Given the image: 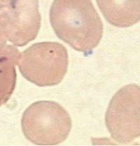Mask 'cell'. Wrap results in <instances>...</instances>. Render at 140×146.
<instances>
[{
	"instance_id": "obj_1",
	"label": "cell",
	"mask_w": 140,
	"mask_h": 146,
	"mask_svg": "<svg viewBox=\"0 0 140 146\" xmlns=\"http://www.w3.org/2000/svg\"><path fill=\"white\" fill-rule=\"evenodd\" d=\"M50 21L60 39L87 55L103 35L102 21L91 0H54Z\"/></svg>"
},
{
	"instance_id": "obj_2",
	"label": "cell",
	"mask_w": 140,
	"mask_h": 146,
	"mask_svg": "<svg viewBox=\"0 0 140 146\" xmlns=\"http://www.w3.org/2000/svg\"><path fill=\"white\" fill-rule=\"evenodd\" d=\"M23 132L28 141L38 145H55L69 136L71 119L59 104L39 101L29 106L23 115Z\"/></svg>"
},
{
	"instance_id": "obj_3",
	"label": "cell",
	"mask_w": 140,
	"mask_h": 146,
	"mask_svg": "<svg viewBox=\"0 0 140 146\" xmlns=\"http://www.w3.org/2000/svg\"><path fill=\"white\" fill-rule=\"evenodd\" d=\"M18 63L21 74L29 82L40 87L53 86L67 71V50L57 42L37 43L20 53Z\"/></svg>"
},
{
	"instance_id": "obj_4",
	"label": "cell",
	"mask_w": 140,
	"mask_h": 146,
	"mask_svg": "<svg viewBox=\"0 0 140 146\" xmlns=\"http://www.w3.org/2000/svg\"><path fill=\"white\" fill-rule=\"evenodd\" d=\"M40 26L39 0H0V50L27 45Z\"/></svg>"
},
{
	"instance_id": "obj_5",
	"label": "cell",
	"mask_w": 140,
	"mask_h": 146,
	"mask_svg": "<svg viewBox=\"0 0 140 146\" xmlns=\"http://www.w3.org/2000/svg\"><path fill=\"white\" fill-rule=\"evenodd\" d=\"M140 90L136 84L124 86L112 98L105 122L112 139L128 144L140 134Z\"/></svg>"
},
{
	"instance_id": "obj_6",
	"label": "cell",
	"mask_w": 140,
	"mask_h": 146,
	"mask_svg": "<svg viewBox=\"0 0 140 146\" xmlns=\"http://www.w3.org/2000/svg\"><path fill=\"white\" fill-rule=\"evenodd\" d=\"M104 17L118 27H128L140 19V0H96Z\"/></svg>"
}]
</instances>
